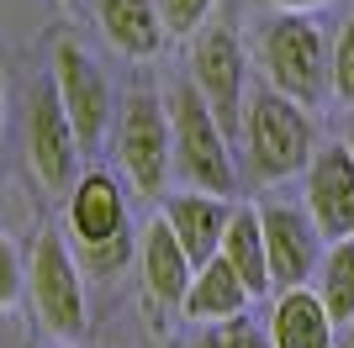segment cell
<instances>
[{
	"mask_svg": "<svg viewBox=\"0 0 354 348\" xmlns=\"http://www.w3.org/2000/svg\"><path fill=\"white\" fill-rule=\"evenodd\" d=\"M307 217L328 243L354 238V153L344 143L317 148L307 164Z\"/></svg>",
	"mask_w": 354,
	"mask_h": 348,
	"instance_id": "10",
	"label": "cell"
},
{
	"mask_svg": "<svg viewBox=\"0 0 354 348\" xmlns=\"http://www.w3.org/2000/svg\"><path fill=\"white\" fill-rule=\"evenodd\" d=\"M243 153H249V169L259 180H291V174H307L312 153H317V132H312L307 106H296L291 95H281L275 85H259L243 106Z\"/></svg>",
	"mask_w": 354,
	"mask_h": 348,
	"instance_id": "1",
	"label": "cell"
},
{
	"mask_svg": "<svg viewBox=\"0 0 354 348\" xmlns=\"http://www.w3.org/2000/svg\"><path fill=\"white\" fill-rule=\"evenodd\" d=\"M317 296H323V306H328V317L339 322H349L354 317V238H339V243H328V253H323V264H317Z\"/></svg>",
	"mask_w": 354,
	"mask_h": 348,
	"instance_id": "18",
	"label": "cell"
},
{
	"mask_svg": "<svg viewBox=\"0 0 354 348\" xmlns=\"http://www.w3.org/2000/svg\"><path fill=\"white\" fill-rule=\"evenodd\" d=\"M259 227H265V259H270V285L275 290H296L317 280V264H323V232L307 217V206H281L270 201L259 206Z\"/></svg>",
	"mask_w": 354,
	"mask_h": 348,
	"instance_id": "8",
	"label": "cell"
},
{
	"mask_svg": "<svg viewBox=\"0 0 354 348\" xmlns=\"http://www.w3.org/2000/svg\"><path fill=\"white\" fill-rule=\"evenodd\" d=\"M164 222L175 227L180 248L201 269L207 259L222 253V232L233 222V206H227V195H212V190H185V195H175V201L164 206Z\"/></svg>",
	"mask_w": 354,
	"mask_h": 348,
	"instance_id": "12",
	"label": "cell"
},
{
	"mask_svg": "<svg viewBox=\"0 0 354 348\" xmlns=\"http://www.w3.org/2000/svg\"><path fill=\"white\" fill-rule=\"evenodd\" d=\"M0 122H6V79H0Z\"/></svg>",
	"mask_w": 354,
	"mask_h": 348,
	"instance_id": "26",
	"label": "cell"
},
{
	"mask_svg": "<svg viewBox=\"0 0 354 348\" xmlns=\"http://www.w3.org/2000/svg\"><path fill=\"white\" fill-rule=\"evenodd\" d=\"M95 21H101L106 43L127 58H153L169 37L159 0H95Z\"/></svg>",
	"mask_w": 354,
	"mask_h": 348,
	"instance_id": "15",
	"label": "cell"
},
{
	"mask_svg": "<svg viewBox=\"0 0 354 348\" xmlns=\"http://www.w3.org/2000/svg\"><path fill=\"white\" fill-rule=\"evenodd\" d=\"M69 232H74L80 248L127 232V201H122V185L106 169H90V174L74 180V190H69Z\"/></svg>",
	"mask_w": 354,
	"mask_h": 348,
	"instance_id": "11",
	"label": "cell"
},
{
	"mask_svg": "<svg viewBox=\"0 0 354 348\" xmlns=\"http://www.w3.org/2000/svg\"><path fill=\"white\" fill-rule=\"evenodd\" d=\"M159 16H164V32H169V37H191V32L207 27L212 0H159Z\"/></svg>",
	"mask_w": 354,
	"mask_h": 348,
	"instance_id": "21",
	"label": "cell"
},
{
	"mask_svg": "<svg viewBox=\"0 0 354 348\" xmlns=\"http://www.w3.org/2000/svg\"><path fill=\"white\" fill-rule=\"evenodd\" d=\"M265 6H281V11H301V6H323V0H265Z\"/></svg>",
	"mask_w": 354,
	"mask_h": 348,
	"instance_id": "24",
	"label": "cell"
},
{
	"mask_svg": "<svg viewBox=\"0 0 354 348\" xmlns=\"http://www.w3.org/2000/svg\"><path fill=\"white\" fill-rule=\"evenodd\" d=\"M259 58H265L270 85L291 95L296 106H317L333 95V43L323 37V27L312 16L281 11L275 21H265L259 32Z\"/></svg>",
	"mask_w": 354,
	"mask_h": 348,
	"instance_id": "2",
	"label": "cell"
},
{
	"mask_svg": "<svg viewBox=\"0 0 354 348\" xmlns=\"http://www.w3.org/2000/svg\"><path fill=\"white\" fill-rule=\"evenodd\" d=\"M117 159L127 169L138 195H159L169 169H175V127H169V106L153 90H133L117 116Z\"/></svg>",
	"mask_w": 354,
	"mask_h": 348,
	"instance_id": "5",
	"label": "cell"
},
{
	"mask_svg": "<svg viewBox=\"0 0 354 348\" xmlns=\"http://www.w3.org/2000/svg\"><path fill=\"white\" fill-rule=\"evenodd\" d=\"M169 127H175V164L191 180V190H212V195H233V137L222 132L217 111L196 85L169 90Z\"/></svg>",
	"mask_w": 354,
	"mask_h": 348,
	"instance_id": "3",
	"label": "cell"
},
{
	"mask_svg": "<svg viewBox=\"0 0 354 348\" xmlns=\"http://www.w3.org/2000/svg\"><path fill=\"white\" fill-rule=\"evenodd\" d=\"M16 296H21V253L0 238V311H6Z\"/></svg>",
	"mask_w": 354,
	"mask_h": 348,
	"instance_id": "23",
	"label": "cell"
},
{
	"mask_svg": "<svg viewBox=\"0 0 354 348\" xmlns=\"http://www.w3.org/2000/svg\"><path fill=\"white\" fill-rule=\"evenodd\" d=\"M138 269H143V285H148L153 301L185 306V290H191V280H196V264H191V253L180 248L175 227H169L164 217L148 222L143 248H138Z\"/></svg>",
	"mask_w": 354,
	"mask_h": 348,
	"instance_id": "13",
	"label": "cell"
},
{
	"mask_svg": "<svg viewBox=\"0 0 354 348\" xmlns=\"http://www.w3.org/2000/svg\"><path fill=\"white\" fill-rule=\"evenodd\" d=\"M53 85H59V101L80 132V143H101L111 127V85L74 37H59V48H53Z\"/></svg>",
	"mask_w": 354,
	"mask_h": 348,
	"instance_id": "9",
	"label": "cell"
},
{
	"mask_svg": "<svg viewBox=\"0 0 354 348\" xmlns=\"http://www.w3.org/2000/svg\"><path fill=\"white\" fill-rule=\"evenodd\" d=\"M254 301V290L243 285V275H238L233 264L222 259H207L201 269H196V280H191V290H185V317L191 322H233V317H243V306Z\"/></svg>",
	"mask_w": 354,
	"mask_h": 348,
	"instance_id": "16",
	"label": "cell"
},
{
	"mask_svg": "<svg viewBox=\"0 0 354 348\" xmlns=\"http://www.w3.org/2000/svg\"><path fill=\"white\" fill-rule=\"evenodd\" d=\"M222 259L243 275V285H249L254 296L275 290V285H270V259H265V227H259V211H233V222H227V232H222Z\"/></svg>",
	"mask_w": 354,
	"mask_h": 348,
	"instance_id": "17",
	"label": "cell"
},
{
	"mask_svg": "<svg viewBox=\"0 0 354 348\" xmlns=\"http://www.w3.org/2000/svg\"><path fill=\"white\" fill-rule=\"evenodd\" d=\"M27 290H32V306H37V322H43L59 343L85 338L90 311H85V285H80V259L69 253V243H64L53 227H43L37 243H32Z\"/></svg>",
	"mask_w": 354,
	"mask_h": 348,
	"instance_id": "4",
	"label": "cell"
},
{
	"mask_svg": "<svg viewBox=\"0 0 354 348\" xmlns=\"http://www.w3.org/2000/svg\"><path fill=\"white\" fill-rule=\"evenodd\" d=\"M80 132H74L69 111L59 101V85L43 79V85L27 95V159L43 180V190L53 195H69L74 180H80Z\"/></svg>",
	"mask_w": 354,
	"mask_h": 348,
	"instance_id": "6",
	"label": "cell"
},
{
	"mask_svg": "<svg viewBox=\"0 0 354 348\" xmlns=\"http://www.w3.org/2000/svg\"><path fill=\"white\" fill-rule=\"evenodd\" d=\"M196 348H275V343H270L265 327H254V322L233 317V322H212L207 333L196 338Z\"/></svg>",
	"mask_w": 354,
	"mask_h": 348,
	"instance_id": "20",
	"label": "cell"
},
{
	"mask_svg": "<svg viewBox=\"0 0 354 348\" xmlns=\"http://www.w3.org/2000/svg\"><path fill=\"white\" fill-rule=\"evenodd\" d=\"M333 95L354 106V11L333 37Z\"/></svg>",
	"mask_w": 354,
	"mask_h": 348,
	"instance_id": "22",
	"label": "cell"
},
{
	"mask_svg": "<svg viewBox=\"0 0 354 348\" xmlns=\"http://www.w3.org/2000/svg\"><path fill=\"white\" fill-rule=\"evenodd\" d=\"M344 148H349V153H354V127H349V143H344Z\"/></svg>",
	"mask_w": 354,
	"mask_h": 348,
	"instance_id": "27",
	"label": "cell"
},
{
	"mask_svg": "<svg viewBox=\"0 0 354 348\" xmlns=\"http://www.w3.org/2000/svg\"><path fill=\"white\" fill-rule=\"evenodd\" d=\"M333 338H339V322L328 317L323 296L312 285L275 296V306H270V343L275 348H333Z\"/></svg>",
	"mask_w": 354,
	"mask_h": 348,
	"instance_id": "14",
	"label": "cell"
},
{
	"mask_svg": "<svg viewBox=\"0 0 354 348\" xmlns=\"http://www.w3.org/2000/svg\"><path fill=\"white\" fill-rule=\"evenodd\" d=\"M339 333H344V343H339V348H354V317H349V322H344Z\"/></svg>",
	"mask_w": 354,
	"mask_h": 348,
	"instance_id": "25",
	"label": "cell"
},
{
	"mask_svg": "<svg viewBox=\"0 0 354 348\" xmlns=\"http://www.w3.org/2000/svg\"><path fill=\"white\" fill-rule=\"evenodd\" d=\"M191 85L207 95V106L217 111L222 132L238 137L243 132V43H238L233 27H201L191 48Z\"/></svg>",
	"mask_w": 354,
	"mask_h": 348,
	"instance_id": "7",
	"label": "cell"
},
{
	"mask_svg": "<svg viewBox=\"0 0 354 348\" xmlns=\"http://www.w3.org/2000/svg\"><path fill=\"white\" fill-rule=\"evenodd\" d=\"M80 264H85L95 280H111V275H122L127 264H133V227L127 232H117V238H106V243H90V248H80Z\"/></svg>",
	"mask_w": 354,
	"mask_h": 348,
	"instance_id": "19",
	"label": "cell"
}]
</instances>
